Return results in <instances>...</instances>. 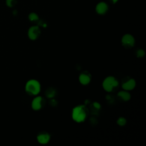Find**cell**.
Here are the masks:
<instances>
[{"instance_id": "1", "label": "cell", "mask_w": 146, "mask_h": 146, "mask_svg": "<svg viewBox=\"0 0 146 146\" xmlns=\"http://www.w3.org/2000/svg\"><path fill=\"white\" fill-rule=\"evenodd\" d=\"M87 117V110L83 105H79L73 108L72 118L77 123L83 122Z\"/></svg>"}, {"instance_id": "11", "label": "cell", "mask_w": 146, "mask_h": 146, "mask_svg": "<svg viewBox=\"0 0 146 146\" xmlns=\"http://www.w3.org/2000/svg\"><path fill=\"white\" fill-rule=\"evenodd\" d=\"M118 95L120 98L124 101H128L131 98V95L127 91H121L118 94Z\"/></svg>"}, {"instance_id": "5", "label": "cell", "mask_w": 146, "mask_h": 146, "mask_svg": "<svg viewBox=\"0 0 146 146\" xmlns=\"http://www.w3.org/2000/svg\"><path fill=\"white\" fill-rule=\"evenodd\" d=\"M40 33L41 31L38 26H31L28 30V37L31 40H35L38 38Z\"/></svg>"}, {"instance_id": "9", "label": "cell", "mask_w": 146, "mask_h": 146, "mask_svg": "<svg viewBox=\"0 0 146 146\" xmlns=\"http://www.w3.org/2000/svg\"><path fill=\"white\" fill-rule=\"evenodd\" d=\"M108 10V5L104 2H100L97 5L96 11L99 14H104Z\"/></svg>"}, {"instance_id": "16", "label": "cell", "mask_w": 146, "mask_h": 146, "mask_svg": "<svg viewBox=\"0 0 146 146\" xmlns=\"http://www.w3.org/2000/svg\"><path fill=\"white\" fill-rule=\"evenodd\" d=\"M14 0H6V4L8 6L12 7L13 5V2Z\"/></svg>"}, {"instance_id": "18", "label": "cell", "mask_w": 146, "mask_h": 146, "mask_svg": "<svg viewBox=\"0 0 146 146\" xmlns=\"http://www.w3.org/2000/svg\"><path fill=\"white\" fill-rule=\"evenodd\" d=\"M118 0H112V1L113 2V3H116Z\"/></svg>"}, {"instance_id": "6", "label": "cell", "mask_w": 146, "mask_h": 146, "mask_svg": "<svg viewBox=\"0 0 146 146\" xmlns=\"http://www.w3.org/2000/svg\"><path fill=\"white\" fill-rule=\"evenodd\" d=\"M43 105V98L41 97H37L34 99L31 103V107L35 111L41 110Z\"/></svg>"}, {"instance_id": "8", "label": "cell", "mask_w": 146, "mask_h": 146, "mask_svg": "<svg viewBox=\"0 0 146 146\" xmlns=\"http://www.w3.org/2000/svg\"><path fill=\"white\" fill-rule=\"evenodd\" d=\"M136 86V82L134 79H130L127 80L122 85V88L126 91H130Z\"/></svg>"}, {"instance_id": "17", "label": "cell", "mask_w": 146, "mask_h": 146, "mask_svg": "<svg viewBox=\"0 0 146 146\" xmlns=\"http://www.w3.org/2000/svg\"><path fill=\"white\" fill-rule=\"evenodd\" d=\"M94 106L95 108H98V109L100 108V105L98 103H97V102H95L94 103Z\"/></svg>"}, {"instance_id": "14", "label": "cell", "mask_w": 146, "mask_h": 146, "mask_svg": "<svg viewBox=\"0 0 146 146\" xmlns=\"http://www.w3.org/2000/svg\"><path fill=\"white\" fill-rule=\"evenodd\" d=\"M29 19L31 21H35L38 20L39 18L38 15L37 14L34 13H31L29 14Z\"/></svg>"}, {"instance_id": "15", "label": "cell", "mask_w": 146, "mask_h": 146, "mask_svg": "<svg viewBox=\"0 0 146 146\" xmlns=\"http://www.w3.org/2000/svg\"><path fill=\"white\" fill-rule=\"evenodd\" d=\"M136 55L138 58H142L145 55V52L143 50L139 49L136 52Z\"/></svg>"}, {"instance_id": "2", "label": "cell", "mask_w": 146, "mask_h": 146, "mask_svg": "<svg viewBox=\"0 0 146 146\" xmlns=\"http://www.w3.org/2000/svg\"><path fill=\"white\" fill-rule=\"evenodd\" d=\"M25 90L30 95H38L41 91V85L40 82L35 79L29 80L26 84Z\"/></svg>"}, {"instance_id": "3", "label": "cell", "mask_w": 146, "mask_h": 146, "mask_svg": "<svg viewBox=\"0 0 146 146\" xmlns=\"http://www.w3.org/2000/svg\"><path fill=\"white\" fill-rule=\"evenodd\" d=\"M119 82L114 76H110L106 78L103 82V87L107 92H111L114 88L117 87Z\"/></svg>"}, {"instance_id": "4", "label": "cell", "mask_w": 146, "mask_h": 146, "mask_svg": "<svg viewBox=\"0 0 146 146\" xmlns=\"http://www.w3.org/2000/svg\"><path fill=\"white\" fill-rule=\"evenodd\" d=\"M122 44L126 48H131L134 46L135 39L134 37L130 34H127L123 35L122 38Z\"/></svg>"}, {"instance_id": "7", "label": "cell", "mask_w": 146, "mask_h": 146, "mask_svg": "<svg viewBox=\"0 0 146 146\" xmlns=\"http://www.w3.org/2000/svg\"><path fill=\"white\" fill-rule=\"evenodd\" d=\"M37 140L41 145H46L50 140V135L47 132H41L37 136Z\"/></svg>"}, {"instance_id": "10", "label": "cell", "mask_w": 146, "mask_h": 146, "mask_svg": "<svg viewBox=\"0 0 146 146\" xmlns=\"http://www.w3.org/2000/svg\"><path fill=\"white\" fill-rule=\"evenodd\" d=\"M80 83L83 85H87L91 82V76L87 73H82L79 76Z\"/></svg>"}, {"instance_id": "12", "label": "cell", "mask_w": 146, "mask_h": 146, "mask_svg": "<svg viewBox=\"0 0 146 146\" xmlns=\"http://www.w3.org/2000/svg\"><path fill=\"white\" fill-rule=\"evenodd\" d=\"M46 95L48 98H53L55 95V91L53 89H52V88H50V89L47 90L46 92Z\"/></svg>"}, {"instance_id": "13", "label": "cell", "mask_w": 146, "mask_h": 146, "mask_svg": "<svg viewBox=\"0 0 146 146\" xmlns=\"http://www.w3.org/2000/svg\"><path fill=\"white\" fill-rule=\"evenodd\" d=\"M126 119L123 117H120L117 120V124L120 126H124L126 124Z\"/></svg>"}]
</instances>
